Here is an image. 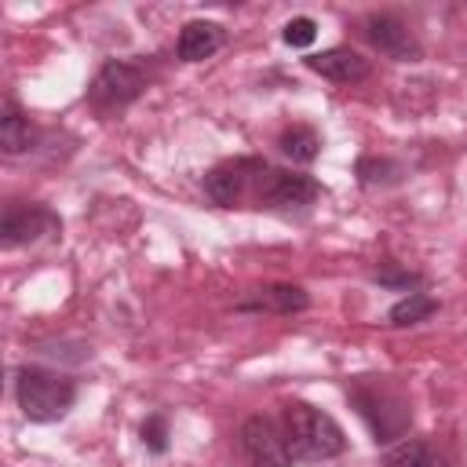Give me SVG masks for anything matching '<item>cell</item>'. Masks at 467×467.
Here are the masks:
<instances>
[{"label": "cell", "mask_w": 467, "mask_h": 467, "mask_svg": "<svg viewBox=\"0 0 467 467\" xmlns=\"http://www.w3.org/2000/svg\"><path fill=\"white\" fill-rule=\"evenodd\" d=\"M223 40H226V29L219 22L197 18V22H186L182 26V33L175 40V55L182 62H204V58H212L223 47Z\"/></svg>", "instance_id": "obj_10"}, {"label": "cell", "mask_w": 467, "mask_h": 467, "mask_svg": "<svg viewBox=\"0 0 467 467\" xmlns=\"http://www.w3.org/2000/svg\"><path fill=\"white\" fill-rule=\"evenodd\" d=\"M383 467H449V463L427 438H405L383 452Z\"/></svg>", "instance_id": "obj_13"}, {"label": "cell", "mask_w": 467, "mask_h": 467, "mask_svg": "<svg viewBox=\"0 0 467 467\" xmlns=\"http://www.w3.org/2000/svg\"><path fill=\"white\" fill-rule=\"evenodd\" d=\"M310 306V296L299 285H266L255 288V299H241L237 310H274V314H299Z\"/></svg>", "instance_id": "obj_11"}, {"label": "cell", "mask_w": 467, "mask_h": 467, "mask_svg": "<svg viewBox=\"0 0 467 467\" xmlns=\"http://www.w3.org/2000/svg\"><path fill=\"white\" fill-rule=\"evenodd\" d=\"M277 150H281L292 164H310V161L321 153V135H317L314 128H306V124H292V128L281 131Z\"/></svg>", "instance_id": "obj_14"}, {"label": "cell", "mask_w": 467, "mask_h": 467, "mask_svg": "<svg viewBox=\"0 0 467 467\" xmlns=\"http://www.w3.org/2000/svg\"><path fill=\"white\" fill-rule=\"evenodd\" d=\"M274 171L277 168L266 164L263 157H234V161H223L212 171H204V193L223 208H237V204L263 208Z\"/></svg>", "instance_id": "obj_3"}, {"label": "cell", "mask_w": 467, "mask_h": 467, "mask_svg": "<svg viewBox=\"0 0 467 467\" xmlns=\"http://www.w3.org/2000/svg\"><path fill=\"white\" fill-rule=\"evenodd\" d=\"M15 401L29 423H55L73 409L77 379H69L58 368L22 365L15 372Z\"/></svg>", "instance_id": "obj_2"}, {"label": "cell", "mask_w": 467, "mask_h": 467, "mask_svg": "<svg viewBox=\"0 0 467 467\" xmlns=\"http://www.w3.org/2000/svg\"><path fill=\"white\" fill-rule=\"evenodd\" d=\"M347 398L358 409V416L368 423V431H372V438L379 445L401 438L409 431V423H412L409 401L387 379H358L354 387H347Z\"/></svg>", "instance_id": "obj_4"}, {"label": "cell", "mask_w": 467, "mask_h": 467, "mask_svg": "<svg viewBox=\"0 0 467 467\" xmlns=\"http://www.w3.org/2000/svg\"><path fill=\"white\" fill-rule=\"evenodd\" d=\"M241 449L252 460V467H292L285 431H277L270 416H248L241 423Z\"/></svg>", "instance_id": "obj_7"}, {"label": "cell", "mask_w": 467, "mask_h": 467, "mask_svg": "<svg viewBox=\"0 0 467 467\" xmlns=\"http://www.w3.org/2000/svg\"><path fill=\"white\" fill-rule=\"evenodd\" d=\"M146 91V69L128 58H109L88 84V102L99 109H124Z\"/></svg>", "instance_id": "obj_5"}, {"label": "cell", "mask_w": 467, "mask_h": 467, "mask_svg": "<svg viewBox=\"0 0 467 467\" xmlns=\"http://www.w3.org/2000/svg\"><path fill=\"white\" fill-rule=\"evenodd\" d=\"M434 310H438V299H434V296H427V292H409L405 299H398V303L387 310V325H394V328L420 325V321H427Z\"/></svg>", "instance_id": "obj_15"}, {"label": "cell", "mask_w": 467, "mask_h": 467, "mask_svg": "<svg viewBox=\"0 0 467 467\" xmlns=\"http://www.w3.org/2000/svg\"><path fill=\"white\" fill-rule=\"evenodd\" d=\"M281 431H285V445H288L292 460H303V463H321V460H332L347 449L343 427L328 412H321L306 401H288L285 405Z\"/></svg>", "instance_id": "obj_1"}, {"label": "cell", "mask_w": 467, "mask_h": 467, "mask_svg": "<svg viewBox=\"0 0 467 467\" xmlns=\"http://www.w3.org/2000/svg\"><path fill=\"white\" fill-rule=\"evenodd\" d=\"M358 182H361L365 190L394 186V182H401V164L390 161V157H361V161H358Z\"/></svg>", "instance_id": "obj_16"}, {"label": "cell", "mask_w": 467, "mask_h": 467, "mask_svg": "<svg viewBox=\"0 0 467 467\" xmlns=\"http://www.w3.org/2000/svg\"><path fill=\"white\" fill-rule=\"evenodd\" d=\"M139 434H142V445H146L150 452H157V456H161V452H168V420H164L161 412L146 416Z\"/></svg>", "instance_id": "obj_19"}, {"label": "cell", "mask_w": 467, "mask_h": 467, "mask_svg": "<svg viewBox=\"0 0 467 467\" xmlns=\"http://www.w3.org/2000/svg\"><path fill=\"white\" fill-rule=\"evenodd\" d=\"M314 36H317V22H314L310 15L288 18V22H285V29H281V40H285L288 47H310V44H314Z\"/></svg>", "instance_id": "obj_18"}, {"label": "cell", "mask_w": 467, "mask_h": 467, "mask_svg": "<svg viewBox=\"0 0 467 467\" xmlns=\"http://www.w3.org/2000/svg\"><path fill=\"white\" fill-rule=\"evenodd\" d=\"M33 139H36V131H33L29 117L18 109L15 99H7L4 109H0V150L7 157H18V153H26L33 146Z\"/></svg>", "instance_id": "obj_12"}, {"label": "cell", "mask_w": 467, "mask_h": 467, "mask_svg": "<svg viewBox=\"0 0 467 467\" xmlns=\"http://www.w3.org/2000/svg\"><path fill=\"white\" fill-rule=\"evenodd\" d=\"M58 234H62V219L47 204H26V201L4 204V215H0V244L4 248L36 244L40 237H58Z\"/></svg>", "instance_id": "obj_6"}, {"label": "cell", "mask_w": 467, "mask_h": 467, "mask_svg": "<svg viewBox=\"0 0 467 467\" xmlns=\"http://www.w3.org/2000/svg\"><path fill=\"white\" fill-rule=\"evenodd\" d=\"M306 69L332 80V84H358L372 73L368 58L350 51V47H328V51H317V55H306Z\"/></svg>", "instance_id": "obj_9"}, {"label": "cell", "mask_w": 467, "mask_h": 467, "mask_svg": "<svg viewBox=\"0 0 467 467\" xmlns=\"http://www.w3.org/2000/svg\"><path fill=\"white\" fill-rule=\"evenodd\" d=\"M365 40H368L379 55H387V58H394V62H420V58H423V47H420L416 33H412L398 15H387V11L365 18Z\"/></svg>", "instance_id": "obj_8"}, {"label": "cell", "mask_w": 467, "mask_h": 467, "mask_svg": "<svg viewBox=\"0 0 467 467\" xmlns=\"http://www.w3.org/2000/svg\"><path fill=\"white\" fill-rule=\"evenodd\" d=\"M372 281H376V285H383V288H394V292H420V285H423V277H420V274L401 270V266H394V263L376 266V270H372Z\"/></svg>", "instance_id": "obj_17"}]
</instances>
